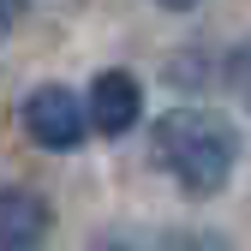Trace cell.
Here are the masks:
<instances>
[{
  "mask_svg": "<svg viewBox=\"0 0 251 251\" xmlns=\"http://www.w3.org/2000/svg\"><path fill=\"white\" fill-rule=\"evenodd\" d=\"M155 168H162L185 198H215L227 192V179L239 174V126L215 108H168L150 132Z\"/></svg>",
  "mask_w": 251,
  "mask_h": 251,
  "instance_id": "cell-1",
  "label": "cell"
},
{
  "mask_svg": "<svg viewBox=\"0 0 251 251\" xmlns=\"http://www.w3.org/2000/svg\"><path fill=\"white\" fill-rule=\"evenodd\" d=\"M18 126H24V138L36 144V150L66 155V150H78L84 132H90V108H84L78 90H66V84H36V90L18 102Z\"/></svg>",
  "mask_w": 251,
  "mask_h": 251,
  "instance_id": "cell-2",
  "label": "cell"
},
{
  "mask_svg": "<svg viewBox=\"0 0 251 251\" xmlns=\"http://www.w3.org/2000/svg\"><path fill=\"white\" fill-rule=\"evenodd\" d=\"M84 108H90V126H96L102 138H126V132L144 120V84H138L132 72L108 66V72H96V78H90Z\"/></svg>",
  "mask_w": 251,
  "mask_h": 251,
  "instance_id": "cell-3",
  "label": "cell"
},
{
  "mask_svg": "<svg viewBox=\"0 0 251 251\" xmlns=\"http://www.w3.org/2000/svg\"><path fill=\"white\" fill-rule=\"evenodd\" d=\"M48 233H54L48 198L24 192V185H0V251H42Z\"/></svg>",
  "mask_w": 251,
  "mask_h": 251,
  "instance_id": "cell-4",
  "label": "cell"
},
{
  "mask_svg": "<svg viewBox=\"0 0 251 251\" xmlns=\"http://www.w3.org/2000/svg\"><path fill=\"white\" fill-rule=\"evenodd\" d=\"M222 78H227V90L245 102V114H251V36L227 48V60H222Z\"/></svg>",
  "mask_w": 251,
  "mask_h": 251,
  "instance_id": "cell-5",
  "label": "cell"
},
{
  "mask_svg": "<svg viewBox=\"0 0 251 251\" xmlns=\"http://www.w3.org/2000/svg\"><path fill=\"white\" fill-rule=\"evenodd\" d=\"M179 251H233V245H227V233H192Z\"/></svg>",
  "mask_w": 251,
  "mask_h": 251,
  "instance_id": "cell-6",
  "label": "cell"
},
{
  "mask_svg": "<svg viewBox=\"0 0 251 251\" xmlns=\"http://www.w3.org/2000/svg\"><path fill=\"white\" fill-rule=\"evenodd\" d=\"M18 12H24V0H0V36L18 24Z\"/></svg>",
  "mask_w": 251,
  "mask_h": 251,
  "instance_id": "cell-7",
  "label": "cell"
},
{
  "mask_svg": "<svg viewBox=\"0 0 251 251\" xmlns=\"http://www.w3.org/2000/svg\"><path fill=\"white\" fill-rule=\"evenodd\" d=\"M155 6H168V12H192L198 0H155Z\"/></svg>",
  "mask_w": 251,
  "mask_h": 251,
  "instance_id": "cell-8",
  "label": "cell"
}]
</instances>
